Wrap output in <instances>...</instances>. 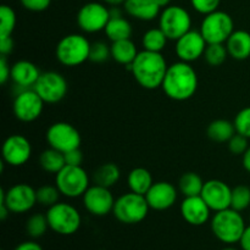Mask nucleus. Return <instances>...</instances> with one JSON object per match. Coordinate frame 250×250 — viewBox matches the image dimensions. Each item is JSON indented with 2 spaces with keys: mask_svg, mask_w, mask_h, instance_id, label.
Returning <instances> with one entry per match:
<instances>
[{
  "mask_svg": "<svg viewBox=\"0 0 250 250\" xmlns=\"http://www.w3.org/2000/svg\"><path fill=\"white\" fill-rule=\"evenodd\" d=\"M136 82L144 89L153 90L161 88L167 72L168 65L161 53L142 50L132 65L127 66Z\"/></svg>",
  "mask_w": 250,
  "mask_h": 250,
  "instance_id": "nucleus-1",
  "label": "nucleus"
},
{
  "mask_svg": "<svg viewBox=\"0 0 250 250\" xmlns=\"http://www.w3.org/2000/svg\"><path fill=\"white\" fill-rule=\"evenodd\" d=\"M164 93L170 99L185 102L190 99L198 89V73L189 62L177 61L168 66L164 78Z\"/></svg>",
  "mask_w": 250,
  "mask_h": 250,
  "instance_id": "nucleus-2",
  "label": "nucleus"
},
{
  "mask_svg": "<svg viewBox=\"0 0 250 250\" xmlns=\"http://www.w3.org/2000/svg\"><path fill=\"white\" fill-rule=\"evenodd\" d=\"M210 227L214 236L227 246H233L239 243L244 231H246V221L242 216V212L229 208L215 212L210 220Z\"/></svg>",
  "mask_w": 250,
  "mask_h": 250,
  "instance_id": "nucleus-3",
  "label": "nucleus"
},
{
  "mask_svg": "<svg viewBox=\"0 0 250 250\" xmlns=\"http://www.w3.org/2000/svg\"><path fill=\"white\" fill-rule=\"evenodd\" d=\"M90 45L92 43L82 34H67L59 41L55 56L61 65L67 67L80 66L89 60Z\"/></svg>",
  "mask_w": 250,
  "mask_h": 250,
  "instance_id": "nucleus-4",
  "label": "nucleus"
},
{
  "mask_svg": "<svg viewBox=\"0 0 250 250\" xmlns=\"http://www.w3.org/2000/svg\"><path fill=\"white\" fill-rule=\"evenodd\" d=\"M149 210L150 207L146 202V195L137 194L129 190L115 200L112 214L121 224L136 225L148 216Z\"/></svg>",
  "mask_w": 250,
  "mask_h": 250,
  "instance_id": "nucleus-5",
  "label": "nucleus"
},
{
  "mask_svg": "<svg viewBox=\"0 0 250 250\" xmlns=\"http://www.w3.org/2000/svg\"><path fill=\"white\" fill-rule=\"evenodd\" d=\"M45 215L49 222V229L61 236L75 234L82 225L80 211L68 203H56L53 207L48 208Z\"/></svg>",
  "mask_w": 250,
  "mask_h": 250,
  "instance_id": "nucleus-6",
  "label": "nucleus"
},
{
  "mask_svg": "<svg viewBox=\"0 0 250 250\" xmlns=\"http://www.w3.org/2000/svg\"><path fill=\"white\" fill-rule=\"evenodd\" d=\"M199 31L208 44H225L234 32L233 19L227 12L216 10L205 15Z\"/></svg>",
  "mask_w": 250,
  "mask_h": 250,
  "instance_id": "nucleus-7",
  "label": "nucleus"
},
{
  "mask_svg": "<svg viewBox=\"0 0 250 250\" xmlns=\"http://www.w3.org/2000/svg\"><path fill=\"white\" fill-rule=\"evenodd\" d=\"M55 186L59 188L61 195L75 199L83 197L85 190L90 187L89 176L82 165H66L55 175Z\"/></svg>",
  "mask_w": 250,
  "mask_h": 250,
  "instance_id": "nucleus-8",
  "label": "nucleus"
},
{
  "mask_svg": "<svg viewBox=\"0 0 250 250\" xmlns=\"http://www.w3.org/2000/svg\"><path fill=\"white\" fill-rule=\"evenodd\" d=\"M159 27L170 41H177L192 29V17L185 7L170 5L160 12Z\"/></svg>",
  "mask_w": 250,
  "mask_h": 250,
  "instance_id": "nucleus-9",
  "label": "nucleus"
},
{
  "mask_svg": "<svg viewBox=\"0 0 250 250\" xmlns=\"http://www.w3.org/2000/svg\"><path fill=\"white\" fill-rule=\"evenodd\" d=\"M0 204L6 205L11 214H26L37 204L36 189L27 183H17L9 189H1Z\"/></svg>",
  "mask_w": 250,
  "mask_h": 250,
  "instance_id": "nucleus-10",
  "label": "nucleus"
},
{
  "mask_svg": "<svg viewBox=\"0 0 250 250\" xmlns=\"http://www.w3.org/2000/svg\"><path fill=\"white\" fill-rule=\"evenodd\" d=\"M45 139L49 146L63 154L80 148L82 142L80 131L73 125L62 121L55 122L46 129Z\"/></svg>",
  "mask_w": 250,
  "mask_h": 250,
  "instance_id": "nucleus-11",
  "label": "nucleus"
},
{
  "mask_svg": "<svg viewBox=\"0 0 250 250\" xmlns=\"http://www.w3.org/2000/svg\"><path fill=\"white\" fill-rule=\"evenodd\" d=\"M33 89L46 104L60 103L66 97L68 84L66 78L56 71L42 72Z\"/></svg>",
  "mask_w": 250,
  "mask_h": 250,
  "instance_id": "nucleus-12",
  "label": "nucleus"
},
{
  "mask_svg": "<svg viewBox=\"0 0 250 250\" xmlns=\"http://www.w3.org/2000/svg\"><path fill=\"white\" fill-rule=\"evenodd\" d=\"M44 104L38 93L33 88L28 89H20L16 93V97L12 104L14 115L19 121L21 122H33L39 119L43 112Z\"/></svg>",
  "mask_w": 250,
  "mask_h": 250,
  "instance_id": "nucleus-13",
  "label": "nucleus"
},
{
  "mask_svg": "<svg viewBox=\"0 0 250 250\" xmlns=\"http://www.w3.org/2000/svg\"><path fill=\"white\" fill-rule=\"evenodd\" d=\"M109 20L110 10L100 2H87L78 10V27L85 33H98L104 31Z\"/></svg>",
  "mask_w": 250,
  "mask_h": 250,
  "instance_id": "nucleus-14",
  "label": "nucleus"
},
{
  "mask_svg": "<svg viewBox=\"0 0 250 250\" xmlns=\"http://www.w3.org/2000/svg\"><path fill=\"white\" fill-rule=\"evenodd\" d=\"M115 198L110 188L93 185L85 190L82 197L83 207L93 216H106L112 212L115 205Z\"/></svg>",
  "mask_w": 250,
  "mask_h": 250,
  "instance_id": "nucleus-15",
  "label": "nucleus"
},
{
  "mask_svg": "<svg viewBox=\"0 0 250 250\" xmlns=\"http://www.w3.org/2000/svg\"><path fill=\"white\" fill-rule=\"evenodd\" d=\"M31 142L22 134H11L2 143V161L9 166L19 167L24 165L31 159Z\"/></svg>",
  "mask_w": 250,
  "mask_h": 250,
  "instance_id": "nucleus-16",
  "label": "nucleus"
},
{
  "mask_svg": "<svg viewBox=\"0 0 250 250\" xmlns=\"http://www.w3.org/2000/svg\"><path fill=\"white\" fill-rule=\"evenodd\" d=\"M207 45L208 43L200 31L190 29L176 41L175 53L181 61L190 63L204 56Z\"/></svg>",
  "mask_w": 250,
  "mask_h": 250,
  "instance_id": "nucleus-17",
  "label": "nucleus"
},
{
  "mask_svg": "<svg viewBox=\"0 0 250 250\" xmlns=\"http://www.w3.org/2000/svg\"><path fill=\"white\" fill-rule=\"evenodd\" d=\"M200 197L209 205L211 211H221L231 208L232 188L224 181L209 180L204 183Z\"/></svg>",
  "mask_w": 250,
  "mask_h": 250,
  "instance_id": "nucleus-18",
  "label": "nucleus"
},
{
  "mask_svg": "<svg viewBox=\"0 0 250 250\" xmlns=\"http://www.w3.org/2000/svg\"><path fill=\"white\" fill-rule=\"evenodd\" d=\"M177 197L178 190L172 183L166 181L154 182L146 194V199L150 209L156 211H165L172 208L177 200Z\"/></svg>",
  "mask_w": 250,
  "mask_h": 250,
  "instance_id": "nucleus-19",
  "label": "nucleus"
},
{
  "mask_svg": "<svg viewBox=\"0 0 250 250\" xmlns=\"http://www.w3.org/2000/svg\"><path fill=\"white\" fill-rule=\"evenodd\" d=\"M181 216L192 226H203L211 217V209L200 195L186 197L180 205Z\"/></svg>",
  "mask_w": 250,
  "mask_h": 250,
  "instance_id": "nucleus-20",
  "label": "nucleus"
},
{
  "mask_svg": "<svg viewBox=\"0 0 250 250\" xmlns=\"http://www.w3.org/2000/svg\"><path fill=\"white\" fill-rule=\"evenodd\" d=\"M41 73L38 66L28 60H20L11 65V81L20 89L33 88Z\"/></svg>",
  "mask_w": 250,
  "mask_h": 250,
  "instance_id": "nucleus-21",
  "label": "nucleus"
},
{
  "mask_svg": "<svg viewBox=\"0 0 250 250\" xmlns=\"http://www.w3.org/2000/svg\"><path fill=\"white\" fill-rule=\"evenodd\" d=\"M124 7L127 15L139 21H153L161 12L156 0H126Z\"/></svg>",
  "mask_w": 250,
  "mask_h": 250,
  "instance_id": "nucleus-22",
  "label": "nucleus"
},
{
  "mask_svg": "<svg viewBox=\"0 0 250 250\" xmlns=\"http://www.w3.org/2000/svg\"><path fill=\"white\" fill-rule=\"evenodd\" d=\"M225 45L232 59L239 61L247 60L250 56V33L243 29L234 31Z\"/></svg>",
  "mask_w": 250,
  "mask_h": 250,
  "instance_id": "nucleus-23",
  "label": "nucleus"
},
{
  "mask_svg": "<svg viewBox=\"0 0 250 250\" xmlns=\"http://www.w3.org/2000/svg\"><path fill=\"white\" fill-rule=\"evenodd\" d=\"M111 59L116 61L117 63H121L124 66L132 65L134 59L138 55V49L136 44L131 39H122V41L112 42L111 45Z\"/></svg>",
  "mask_w": 250,
  "mask_h": 250,
  "instance_id": "nucleus-24",
  "label": "nucleus"
},
{
  "mask_svg": "<svg viewBox=\"0 0 250 250\" xmlns=\"http://www.w3.org/2000/svg\"><path fill=\"white\" fill-rule=\"evenodd\" d=\"M127 185L131 192L137 194L146 195L151 186L154 185L153 176L149 170L144 167H136L128 173L127 177Z\"/></svg>",
  "mask_w": 250,
  "mask_h": 250,
  "instance_id": "nucleus-25",
  "label": "nucleus"
},
{
  "mask_svg": "<svg viewBox=\"0 0 250 250\" xmlns=\"http://www.w3.org/2000/svg\"><path fill=\"white\" fill-rule=\"evenodd\" d=\"M104 32L110 41L117 42L122 39H131L133 28L128 20L125 19L124 16L110 17Z\"/></svg>",
  "mask_w": 250,
  "mask_h": 250,
  "instance_id": "nucleus-26",
  "label": "nucleus"
},
{
  "mask_svg": "<svg viewBox=\"0 0 250 250\" xmlns=\"http://www.w3.org/2000/svg\"><path fill=\"white\" fill-rule=\"evenodd\" d=\"M120 177H121V171L119 166L114 163H105L94 171L93 182L94 185L111 188L119 182Z\"/></svg>",
  "mask_w": 250,
  "mask_h": 250,
  "instance_id": "nucleus-27",
  "label": "nucleus"
},
{
  "mask_svg": "<svg viewBox=\"0 0 250 250\" xmlns=\"http://www.w3.org/2000/svg\"><path fill=\"white\" fill-rule=\"evenodd\" d=\"M207 133L212 142L226 143L236 134V128H234L233 122L229 121V120L219 119L210 122L207 128Z\"/></svg>",
  "mask_w": 250,
  "mask_h": 250,
  "instance_id": "nucleus-28",
  "label": "nucleus"
},
{
  "mask_svg": "<svg viewBox=\"0 0 250 250\" xmlns=\"http://www.w3.org/2000/svg\"><path fill=\"white\" fill-rule=\"evenodd\" d=\"M39 165L45 172L56 175L66 166L65 155L61 151L49 146L48 149L42 151L41 155H39Z\"/></svg>",
  "mask_w": 250,
  "mask_h": 250,
  "instance_id": "nucleus-29",
  "label": "nucleus"
},
{
  "mask_svg": "<svg viewBox=\"0 0 250 250\" xmlns=\"http://www.w3.org/2000/svg\"><path fill=\"white\" fill-rule=\"evenodd\" d=\"M204 183L203 178L198 173L186 172L181 176L178 181V192L185 198L200 195Z\"/></svg>",
  "mask_w": 250,
  "mask_h": 250,
  "instance_id": "nucleus-30",
  "label": "nucleus"
},
{
  "mask_svg": "<svg viewBox=\"0 0 250 250\" xmlns=\"http://www.w3.org/2000/svg\"><path fill=\"white\" fill-rule=\"evenodd\" d=\"M167 41L168 38L160 27L150 28L142 37V46H143V50L161 53L165 49Z\"/></svg>",
  "mask_w": 250,
  "mask_h": 250,
  "instance_id": "nucleus-31",
  "label": "nucleus"
},
{
  "mask_svg": "<svg viewBox=\"0 0 250 250\" xmlns=\"http://www.w3.org/2000/svg\"><path fill=\"white\" fill-rule=\"evenodd\" d=\"M49 229V222L46 215L37 214L31 215L26 221V232L31 238L38 239L46 233Z\"/></svg>",
  "mask_w": 250,
  "mask_h": 250,
  "instance_id": "nucleus-32",
  "label": "nucleus"
},
{
  "mask_svg": "<svg viewBox=\"0 0 250 250\" xmlns=\"http://www.w3.org/2000/svg\"><path fill=\"white\" fill-rule=\"evenodd\" d=\"M227 56L229 55L225 44H208L204 53L205 61L212 67L221 66L226 61Z\"/></svg>",
  "mask_w": 250,
  "mask_h": 250,
  "instance_id": "nucleus-33",
  "label": "nucleus"
},
{
  "mask_svg": "<svg viewBox=\"0 0 250 250\" xmlns=\"http://www.w3.org/2000/svg\"><path fill=\"white\" fill-rule=\"evenodd\" d=\"M16 27V12L9 5L0 6V38L12 36Z\"/></svg>",
  "mask_w": 250,
  "mask_h": 250,
  "instance_id": "nucleus-34",
  "label": "nucleus"
},
{
  "mask_svg": "<svg viewBox=\"0 0 250 250\" xmlns=\"http://www.w3.org/2000/svg\"><path fill=\"white\" fill-rule=\"evenodd\" d=\"M37 194V204H41L43 207L50 208L60 202V190L56 186L44 185L41 186L38 189H36Z\"/></svg>",
  "mask_w": 250,
  "mask_h": 250,
  "instance_id": "nucleus-35",
  "label": "nucleus"
},
{
  "mask_svg": "<svg viewBox=\"0 0 250 250\" xmlns=\"http://www.w3.org/2000/svg\"><path fill=\"white\" fill-rule=\"evenodd\" d=\"M250 207V188L248 186L239 185L232 188L231 208L242 212Z\"/></svg>",
  "mask_w": 250,
  "mask_h": 250,
  "instance_id": "nucleus-36",
  "label": "nucleus"
},
{
  "mask_svg": "<svg viewBox=\"0 0 250 250\" xmlns=\"http://www.w3.org/2000/svg\"><path fill=\"white\" fill-rule=\"evenodd\" d=\"M111 58V48L105 42L98 41L90 45L89 60L95 63H103Z\"/></svg>",
  "mask_w": 250,
  "mask_h": 250,
  "instance_id": "nucleus-37",
  "label": "nucleus"
},
{
  "mask_svg": "<svg viewBox=\"0 0 250 250\" xmlns=\"http://www.w3.org/2000/svg\"><path fill=\"white\" fill-rule=\"evenodd\" d=\"M233 124L237 133L250 139V106L244 107L236 115Z\"/></svg>",
  "mask_w": 250,
  "mask_h": 250,
  "instance_id": "nucleus-38",
  "label": "nucleus"
},
{
  "mask_svg": "<svg viewBox=\"0 0 250 250\" xmlns=\"http://www.w3.org/2000/svg\"><path fill=\"white\" fill-rule=\"evenodd\" d=\"M248 141L249 138H247V137L242 136V134L236 132V134L227 142L229 143V150L233 155H243L250 146Z\"/></svg>",
  "mask_w": 250,
  "mask_h": 250,
  "instance_id": "nucleus-39",
  "label": "nucleus"
},
{
  "mask_svg": "<svg viewBox=\"0 0 250 250\" xmlns=\"http://www.w3.org/2000/svg\"><path fill=\"white\" fill-rule=\"evenodd\" d=\"M220 2L221 0H190L193 9L204 16L219 10Z\"/></svg>",
  "mask_w": 250,
  "mask_h": 250,
  "instance_id": "nucleus-40",
  "label": "nucleus"
},
{
  "mask_svg": "<svg viewBox=\"0 0 250 250\" xmlns=\"http://www.w3.org/2000/svg\"><path fill=\"white\" fill-rule=\"evenodd\" d=\"M22 6L28 11L42 12L48 9L51 4V0H20Z\"/></svg>",
  "mask_w": 250,
  "mask_h": 250,
  "instance_id": "nucleus-41",
  "label": "nucleus"
},
{
  "mask_svg": "<svg viewBox=\"0 0 250 250\" xmlns=\"http://www.w3.org/2000/svg\"><path fill=\"white\" fill-rule=\"evenodd\" d=\"M9 80H11V66L7 61V56L0 55V83L6 84Z\"/></svg>",
  "mask_w": 250,
  "mask_h": 250,
  "instance_id": "nucleus-42",
  "label": "nucleus"
},
{
  "mask_svg": "<svg viewBox=\"0 0 250 250\" xmlns=\"http://www.w3.org/2000/svg\"><path fill=\"white\" fill-rule=\"evenodd\" d=\"M63 155H65L66 165H70V166H81L82 165L83 154H82V151L80 150V148L67 151V153H65Z\"/></svg>",
  "mask_w": 250,
  "mask_h": 250,
  "instance_id": "nucleus-43",
  "label": "nucleus"
},
{
  "mask_svg": "<svg viewBox=\"0 0 250 250\" xmlns=\"http://www.w3.org/2000/svg\"><path fill=\"white\" fill-rule=\"evenodd\" d=\"M14 46H15V43L11 36L0 38V55H4V56L10 55V54L12 53V50H14Z\"/></svg>",
  "mask_w": 250,
  "mask_h": 250,
  "instance_id": "nucleus-44",
  "label": "nucleus"
},
{
  "mask_svg": "<svg viewBox=\"0 0 250 250\" xmlns=\"http://www.w3.org/2000/svg\"><path fill=\"white\" fill-rule=\"evenodd\" d=\"M14 250H43L42 246L34 241H26L20 243Z\"/></svg>",
  "mask_w": 250,
  "mask_h": 250,
  "instance_id": "nucleus-45",
  "label": "nucleus"
},
{
  "mask_svg": "<svg viewBox=\"0 0 250 250\" xmlns=\"http://www.w3.org/2000/svg\"><path fill=\"white\" fill-rule=\"evenodd\" d=\"M239 246L242 250H250V225L246 227V231L239 241Z\"/></svg>",
  "mask_w": 250,
  "mask_h": 250,
  "instance_id": "nucleus-46",
  "label": "nucleus"
},
{
  "mask_svg": "<svg viewBox=\"0 0 250 250\" xmlns=\"http://www.w3.org/2000/svg\"><path fill=\"white\" fill-rule=\"evenodd\" d=\"M243 167L247 172L250 173V146L248 150L243 154Z\"/></svg>",
  "mask_w": 250,
  "mask_h": 250,
  "instance_id": "nucleus-47",
  "label": "nucleus"
},
{
  "mask_svg": "<svg viewBox=\"0 0 250 250\" xmlns=\"http://www.w3.org/2000/svg\"><path fill=\"white\" fill-rule=\"evenodd\" d=\"M10 214H11V211L9 210V208L5 204H0V220H1V221H5Z\"/></svg>",
  "mask_w": 250,
  "mask_h": 250,
  "instance_id": "nucleus-48",
  "label": "nucleus"
},
{
  "mask_svg": "<svg viewBox=\"0 0 250 250\" xmlns=\"http://www.w3.org/2000/svg\"><path fill=\"white\" fill-rule=\"evenodd\" d=\"M103 1L110 6H120V5H124L126 0H103Z\"/></svg>",
  "mask_w": 250,
  "mask_h": 250,
  "instance_id": "nucleus-49",
  "label": "nucleus"
},
{
  "mask_svg": "<svg viewBox=\"0 0 250 250\" xmlns=\"http://www.w3.org/2000/svg\"><path fill=\"white\" fill-rule=\"evenodd\" d=\"M156 2H158V5L160 6L161 10L171 5V0H156Z\"/></svg>",
  "mask_w": 250,
  "mask_h": 250,
  "instance_id": "nucleus-50",
  "label": "nucleus"
},
{
  "mask_svg": "<svg viewBox=\"0 0 250 250\" xmlns=\"http://www.w3.org/2000/svg\"><path fill=\"white\" fill-rule=\"evenodd\" d=\"M221 250H242V249H237V248H234V247L229 246V247H225V248L221 249Z\"/></svg>",
  "mask_w": 250,
  "mask_h": 250,
  "instance_id": "nucleus-51",
  "label": "nucleus"
}]
</instances>
